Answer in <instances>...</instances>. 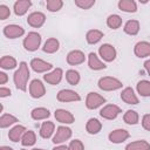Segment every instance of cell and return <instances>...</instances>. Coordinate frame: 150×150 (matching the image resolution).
<instances>
[{"instance_id":"1","label":"cell","mask_w":150,"mask_h":150,"mask_svg":"<svg viewBox=\"0 0 150 150\" xmlns=\"http://www.w3.org/2000/svg\"><path fill=\"white\" fill-rule=\"evenodd\" d=\"M29 79V70L26 62H21L19 66V69L14 74V83L15 87L22 91H26L27 89V81Z\"/></svg>"},{"instance_id":"2","label":"cell","mask_w":150,"mask_h":150,"mask_svg":"<svg viewBox=\"0 0 150 150\" xmlns=\"http://www.w3.org/2000/svg\"><path fill=\"white\" fill-rule=\"evenodd\" d=\"M40 43H41V36H40V34H38L35 32L28 33L27 38H25V40H23V47H25V49H27L29 52L36 50L39 48Z\"/></svg>"},{"instance_id":"3","label":"cell","mask_w":150,"mask_h":150,"mask_svg":"<svg viewBox=\"0 0 150 150\" xmlns=\"http://www.w3.org/2000/svg\"><path fill=\"white\" fill-rule=\"evenodd\" d=\"M98 87H100L102 90L110 91V90L120 89V88L122 87V82L118 81V80L115 79V77L107 76V77H102V79H100V81H98Z\"/></svg>"},{"instance_id":"4","label":"cell","mask_w":150,"mask_h":150,"mask_svg":"<svg viewBox=\"0 0 150 150\" xmlns=\"http://www.w3.org/2000/svg\"><path fill=\"white\" fill-rule=\"evenodd\" d=\"M104 102H105V98L98 95L97 93H89L86 100V105L88 109H96Z\"/></svg>"},{"instance_id":"5","label":"cell","mask_w":150,"mask_h":150,"mask_svg":"<svg viewBox=\"0 0 150 150\" xmlns=\"http://www.w3.org/2000/svg\"><path fill=\"white\" fill-rule=\"evenodd\" d=\"M98 53H100V56L104 61H107V62H111L116 57V50H115V48L111 45H108V43L102 45L100 47V49H98Z\"/></svg>"},{"instance_id":"6","label":"cell","mask_w":150,"mask_h":150,"mask_svg":"<svg viewBox=\"0 0 150 150\" xmlns=\"http://www.w3.org/2000/svg\"><path fill=\"white\" fill-rule=\"evenodd\" d=\"M57 100L60 102H74V101H80L81 97L77 93L70 89H62L57 94Z\"/></svg>"},{"instance_id":"7","label":"cell","mask_w":150,"mask_h":150,"mask_svg":"<svg viewBox=\"0 0 150 150\" xmlns=\"http://www.w3.org/2000/svg\"><path fill=\"white\" fill-rule=\"evenodd\" d=\"M29 93H30V96L34 97V98L42 97L45 95V93H46L42 82L39 81V80H33L30 82V86H29Z\"/></svg>"},{"instance_id":"8","label":"cell","mask_w":150,"mask_h":150,"mask_svg":"<svg viewBox=\"0 0 150 150\" xmlns=\"http://www.w3.org/2000/svg\"><path fill=\"white\" fill-rule=\"evenodd\" d=\"M121 112V109L115 105V104H108L105 105L101 111H100V115L103 117V118H107V120H114L117 117V115Z\"/></svg>"},{"instance_id":"9","label":"cell","mask_w":150,"mask_h":150,"mask_svg":"<svg viewBox=\"0 0 150 150\" xmlns=\"http://www.w3.org/2000/svg\"><path fill=\"white\" fill-rule=\"evenodd\" d=\"M45 20H46V16L41 12H34V13L29 14L28 18H27L28 25L32 26V27H35V28L41 27L45 23Z\"/></svg>"},{"instance_id":"10","label":"cell","mask_w":150,"mask_h":150,"mask_svg":"<svg viewBox=\"0 0 150 150\" xmlns=\"http://www.w3.org/2000/svg\"><path fill=\"white\" fill-rule=\"evenodd\" d=\"M4 34L9 39H16L25 34V29L18 25H8L4 28Z\"/></svg>"},{"instance_id":"11","label":"cell","mask_w":150,"mask_h":150,"mask_svg":"<svg viewBox=\"0 0 150 150\" xmlns=\"http://www.w3.org/2000/svg\"><path fill=\"white\" fill-rule=\"evenodd\" d=\"M70 137H71V130L69 128H67V127H59L57 131H56V135L53 138V142L55 144L62 143V142H64L66 139H68Z\"/></svg>"},{"instance_id":"12","label":"cell","mask_w":150,"mask_h":150,"mask_svg":"<svg viewBox=\"0 0 150 150\" xmlns=\"http://www.w3.org/2000/svg\"><path fill=\"white\" fill-rule=\"evenodd\" d=\"M30 67L36 73H43V71H47V70H49V69L53 68V66L50 63L45 62L41 59H33L30 61Z\"/></svg>"},{"instance_id":"13","label":"cell","mask_w":150,"mask_h":150,"mask_svg":"<svg viewBox=\"0 0 150 150\" xmlns=\"http://www.w3.org/2000/svg\"><path fill=\"white\" fill-rule=\"evenodd\" d=\"M129 137V132L124 129H117L109 134V139L112 143H121Z\"/></svg>"},{"instance_id":"14","label":"cell","mask_w":150,"mask_h":150,"mask_svg":"<svg viewBox=\"0 0 150 150\" xmlns=\"http://www.w3.org/2000/svg\"><path fill=\"white\" fill-rule=\"evenodd\" d=\"M134 52H135L136 56H138V57H145V56H149V55H150V43L146 42V41L138 42V43L135 46Z\"/></svg>"},{"instance_id":"15","label":"cell","mask_w":150,"mask_h":150,"mask_svg":"<svg viewBox=\"0 0 150 150\" xmlns=\"http://www.w3.org/2000/svg\"><path fill=\"white\" fill-rule=\"evenodd\" d=\"M67 62L73 66L80 64V63L84 62V54L81 50H71L67 55Z\"/></svg>"},{"instance_id":"16","label":"cell","mask_w":150,"mask_h":150,"mask_svg":"<svg viewBox=\"0 0 150 150\" xmlns=\"http://www.w3.org/2000/svg\"><path fill=\"white\" fill-rule=\"evenodd\" d=\"M55 118H56L59 122H61V123H67V124H70V123L74 122V116H73L69 111H67V110H64V109H57V110L55 111Z\"/></svg>"},{"instance_id":"17","label":"cell","mask_w":150,"mask_h":150,"mask_svg":"<svg viewBox=\"0 0 150 150\" xmlns=\"http://www.w3.org/2000/svg\"><path fill=\"white\" fill-rule=\"evenodd\" d=\"M43 79H45V81H47L50 84H57L62 79V69L61 68H56L52 73L43 75Z\"/></svg>"},{"instance_id":"18","label":"cell","mask_w":150,"mask_h":150,"mask_svg":"<svg viewBox=\"0 0 150 150\" xmlns=\"http://www.w3.org/2000/svg\"><path fill=\"white\" fill-rule=\"evenodd\" d=\"M121 98H122L125 103H128V104H137V103H138V98H137V96L134 94L132 88H130V87L125 88V89L122 91Z\"/></svg>"},{"instance_id":"19","label":"cell","mask_w":150,"mask_h":150,"mask_svg":"<svg viewBox=\"0 0 150 150\" xmlns=\"http://www.w3.org/2000/svg\"><path fill=\"white\" fill-rule=\"evenodd\" d=\"M26 131H27V130H26V128H25L23 125H15L13 129L9 130L8 137H9V139H11L12 142H18L19 139L22 138V136L25 135Z\"/></svg>"},{"instance_id":"20","label":"cell","mask_w":150,"mask_h":150,"mask_svg":"<svg viewBox=\"0 0 150 150\" xmlns=\"http://www.w3.org/2000/svg\"><path fill=\"white\" fill-rule=\"evenodd\" d=\"M32 2L29 0H19L14 4V12L16 15H23L30 7Z\"/></svg>"},{"instance_id":"21","label":"cell","mask_w":150,"mask_h":150,"mask_svg":"<svg viewBox=\"0 0 150 150\" xmlns=\"http://www.w3.org/2000/svg\"><path fill=\"white\" fill-rule=\"evenodd\" d=\"M88 63H89V67L91 69H94V70H101V69H104L107 67L103 62H101L97 59V56H96L95 53H90L89 54V56H88Z\"/></svg>"},{"instance_id":"22","label":"cell","mask_w":150,"mask_h":150,"mask_svg":"<svg viewBox=\"0 0 150 150\" xmlns=\"http://www.w3.org/2000/svg\"><path fill=\"white\" fill-rule=\"evenodd\" d=\"M54 123L48 121V122H43L41 128H40V136L42 138H49L54 131Z\"/></svg>"},{"instance_id":"23","label":"cell","mask_w":150,"mask_h":150,"mask_svg":"<svg viewBox=\"0 0 150 150\" xmlns=\"http://www.w3.org/2000/svg\"><path fill=\"white\" fill-rule=\"evenodd\" d=\"M103 38V33L101 30H97V29H91L87 33V42L90 43V45H94V43H97L101 39Z\"/></svg>"},{"instance_id":"24","label":"cell","mask_w":150,"mask_h":150,"mask_svg":"<svg viewBox=\"0 0 150 150\" xmlns=\"http://www.w3.org/2000/svg\"><path fill=\"white\" fill-rule=\"evenodd\" d=\"M125 150H150V144L146 141H136L129 143L125 146Z\"/></svg>"},{"instance_id":"25","label":"cell","mask_w":150,"mask_h":150,"mask_svg":"<svg viewBox=\"0 0 150 150\" xmlns=\"http://www.w3.org/2000/svg\"><path fill=\"white\" fill-rule=\"evenodd\" d=\"M118 7L121 11L124 12H129V13H134L136 12L137 7H136V2L132 0H121L118 2Z\"/></svg>"},{"instance_id":"26","label":"cell","mask_w":150,"mask_h":150,"mask_svg":"<svg viewBox=\"0 0 150 150\" xmlns=\"http://www.w3.org/2000/svg\"><path fill=\"white\" fill-rule=\"evenodd\" d=\"M124 32L129 35H136L139 30V23L136 20H129L124 26Z\"/></svg>"},{"instance_id":"27","label":"cell","mask_w":150,"mask_h":150,"mask_svg":"<svg viewBox=\"0 0 150 150\" xmlns=\"http://www.w3.org/2000/svg\"><path fill=\"white\" fill-rule=\"evenodd\" d=\"M101 128H102V124L96 118H90L86 125V129L89 134H97L101 130Z\"/></svg>"},{"instance_id":"28","label":"cell","mask_w":150,"mask_h":150,"mask_svg":"<svg viewBox=\"0 0 150 150\" xmlns=\"http://www.w3.org/2000/svg\"><path fill=\"white\" fill-rule=\"evenodd\" d=\"M30 115H32V117L34 120H45V118L49 117L50 112L46 108H35V109L32 110Z\"/></svg>"},{"instance_id":"29","label":"cell","mask_w":150,"mask_h":150,"mask_svg":"<svg viewBox=\"0 0 150 150\" xmlns=\"http://www.w3.org/2000/svg\"><path fill=\"white\" fill-rule=\"evenodd\" d=\"M57 49H59V41L54 38L48 39L43 46V52L46 53H55Z\"/></svg>"},{"instance_id":"30","label":"cell","mask_w":150,"mask_h":150,"mask_svg":"<svg viewBox=\"0 0 150 150\" xmlns=\"http://www.w3.org/2000/svg\"><path fill=\"white\" fill-rule=\"evenodd\" d=\"M16 66V61L12 56H2L0 60V67L4 69H13Z\"/></svg>"},{"instance_id":"31","label":"cell","mask_w":150,"mask_h":150,"mask_svg":"<svg viewBox=\"0 0 150 150\" xmlns=\"http://www.w3.org/2000/svg\"><path fill=\"white\" fill-rule=\"evenodd\" d=\"M137 91L142 96H150V82L149 81H139L137 83Z\"/></svg>"},{"instance_id":"32","label":"cell","mask_w":150,"mask_h":150,"mask_svg":"<svg viewBox=\"0 0 150 150\" xmlns=\"http://www.w3.org/2000/svg\"><path fill=\"white\" fill-rule=\"evenodd\" d=\"M107 25H108L111 29H117V28H120L121 25H122V19H121V16H118V15H116V14H112V15H110V16L107 19Z\"/></svg>"},{"instance_id":"33","label":"cell","mask_w":150,"mask_h":150,"mask_svg":"<svg viewBox=\"0 0 150 150\" xmlns=\"http://www.w3.org/2000/svg\"><path fill=\"white\" fill-rule=\"evenodd\" d=\"M66 80L68 81L69 84L76 86V84L80 82V74H79L76 70L70 69V70H68V71L66 73Z\"/></svg>"},{"instance_id":"34","label":"cell","mask_w":150,"mask_h":150,"mask_svg":"<svg viewBox=\"0 0 150 150\" xmlns=\"http://www.w3.org/2000/svg\"><path fill=\"white\" fill-rule=\"evenodd\" d=\"M15 122H18V118L14 117L13 115H9V114H4L0 117V127L1 128H7Z\"/></svg>"},{"instance_id":"35","label":"cell","mask_w":150,"mask_h":150,"mask_svg":"<svg viewBox=\"0 0 150 150\" xmlns=\"http://www.w3.org/2000/svg\"><path fill=\"white\" fill-rule=\"evenodd\" d=\"M35 141H36V137H35V134L33 132V131H30V130H28V131H26L25 132V135L22 136V138H21V143H22V145H25V146H29V145H33L34 143H35Z\"/></svg>"},{"instance_id":"36","label":"cell","mask_w":150,"mask_h":150,"mask_svg":"<svg viewBox=\"0 0 150 150\" xmlns=\"http://www.w3.org/2000/svg\"><path fill=\"white\" fill-rule=\"evenodd\" d=\"M123 120L128 124H137L138 123V115H137V112L135 110H128L124 114Z\"/></svg>"},{"instance_id":"37","label":"cell","mask_w":150,"mask_h":150,"mask_svg":"<svg viewBox=\"0 0 150 150\" xmlns=\"http://www.w3.org/2000/svg\"><path fill=\"white\" fill-rule=\"evenodd\" d=\"M62 5H63V2L61 0H48L46 2V6H47L48 11H50V12H56V11L61 9Z\"/></svg>"},{"instance_id":"38","label":"cell","mask_w":150,"mask_h":150,"mask_svg":"<svg viewBox=\"0 0 150 150\" xmlns=\"http://www.w3.org/2000/svg\"><path fill=\"white\" fill-rule=\"evenodd\" d=\"M95 4V0H75V5L82 9H88Z\"/></svg>"},{"instance_id":"39","label":"cell","mask_w":150,"mask_h":150,"mask_svg":"<svg viewBox=\"0 0 150 150\" xmlns=\"http://www.w3.org/2000/svg\"><path fill=\"white\" fill-rule=\"evenodd\" d=\"M68 149H69V150H84L82 142L79 141V139H74V141H71L70 144H69V146H68Z\"/></svg>"},{"instance_id":"40","label":"cell","mask_w":150,"mask_h":150,"mask_svg":"<svg viewBox=\"0 0 150 150\" xmlns=\"http://www.w3.org/2000/svg\"><path fill=\"white\" fill-rule=\"evenodd\" d=\"M9 16V8L5 5H0V19L6 20Z\"/></svg>"},{"instance_id":"41","label":"cell","mask_w":150,"mask_h":150,"mask_svg":"<svg viewBox=\"0 0 150 150\" xmlns=\"http://www.w3.org/2000/svg\"><path fill=\"white\" fill-rule=\"evenodd\" d=\"M142 125L145 130L150 131V115H144L143 116V120H142Z\"/></svg>"},{"instance_id":"42","label":"cell","mask_w":150,"mask_h":150,"mask_svg":"<svg viewBox=\"0 0 150 150\" xmlns=\"http://www.w3.org/2000/svg\"><path fill=\"white\" fill-rule=\"evenodd\" d=\"M8 95H11V90H9L8 88L1 87V88H0V97H6V96H8Z\"/></svg>"},{"instance_id":"43","label":"cell","mask_w":150,"mask_h":150,"mask_svg":"<svg viewBox=\"0 0 150 150\" xmlns=\"http://www.w3.org/2000/svg\"><path fill=\"white\" fill-rule=\"evenodd\" d=\"M7 80H8L7 75L5 73H0V84H5L7 82Z\"/></svg>"},{"instance_id":"44","label":"cell","mask_w":150,"mask_h":150,"mask_svg":"<svg viewBox=\"0 0 150 150\" xmlns=\"http://www.w3.org/2000/svg\"><path fill=\"white\" fill-rule=\"evenodd\" d=\"M144 68H145V70L148 71V74L150 75V60H148V61L144 62Z\"/></svg>"},{"instance_id":"45","label":"cell","mask_w":150,"mask_h":150,"mask_svg":"<svg viewBox=\"0 0 150 150\" xmlns=\"http://www.w3.org/2000/svg\"><path fill=\"white\" fill-rule=\"evenodd\" d=\"M53 150H69L66 145H60V146H56V148H54Z\"/></svg>"},{"instance_id":"46","label":"cell","mask_w":150,"mask_h":150,"mask_svg":"<svg viewBox=\"0 0 150 150\" xmlns=\"http://www.w3.org/2000/svg\"><path fill=\"white\" fill-rule=\"evenodd\" d=\"M0 150H13V149H12V148H9V146H5V145H4V146H1V148H0Z\"/></svg>"},{"instance_id":"47","label":"cell","mask_w":150,"mask_h":150,"mask_svg":"<svg viewBox=\"0 0 150 150\" xmlns=\"http://www.w3.org/2000/svg\"><path fill=\"white\" fill-rule=\"evenodd\" d=\"M33 150H43V149H33Z\"/></svg>"},{"instance_id":"48","label":"cell","mask_w":150,"mask_h":150,"mask_svg":"<svg viewBox=\"0 0 150 150\" xmlns=\"http://www.w3.org/2000/svg\"><path fill=\"white\" fill-rule=\"evenodd\" d=\"M21 150H25V149H21Z\"/></svg>"}]
</instances>
